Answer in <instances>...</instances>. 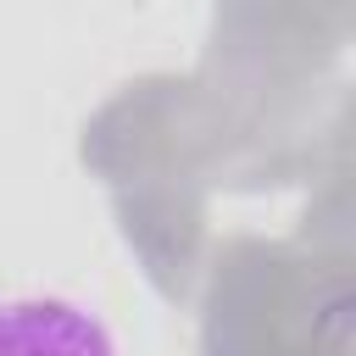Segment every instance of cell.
Listing matches in <instances>:
<instances>
[{
  "instance_id": "cell-1",
  "label": "cell",
  "mask_w": 356,
  "mask_h": 356,
  "mask_svg": "<svg viewBox=\"0 0 356 356\" xmlns=\"http://www.w3.org/2000/svg\"><path fill=\"white\" fill-rule=\"evenodd\" d=\"M0 356H117V345L72 300H11L0 306Z\"/></svg>"
}]
</instances>
